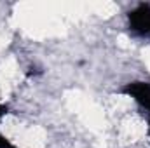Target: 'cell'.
Returning <instances> with one entry per match:
<instances>
[{"instance_id":"obj_1","label":"cell","mask_w":150,"mask_h":148,"mask_svg":"<svg viewBox=\"0 0 150 148\" xmlns=\"http://www.w3.org/2000/svg\"><path fill=\"white\" fill-rule=\"evenodd\" d=\"M127 32L134 38L150 42V4L140 2L126 14Z\"/></svg>"},{"instance_id":"obj_4","label":"cell","mask_w":150,"mask_h":148,"mask_svg":"<svg viewBox=\"0 0 150 148\" xmlns=\"http://www.w3.org/2000/svg\"><path fill=\"white\" fill-rule=\"evenodd\" d=\"M145 113H147V134H149V140H150V108H147Z\"/></svg>"},{"instance_id":"obj_3","label":"cell","mask_w":150,"mask_h":148,"mask_svg":"<svg viewBox=\"0 0 150 148\" xmlns=\"http://www.w3.org/2000/svg\"><path fill=\"white\" fill-rule=\"evenodd\" d=\"M9 113H11V106L5 105V103H0V122H2Z\"/></svg>"},{"instance_id":"obj_5","label":"cell","mask_w":150,"mask_h":148,"mask_svg":"<svg viewBox=\"0 0 150 148\" xmlns=\"http://www.w3.org/2000/svg\"><path fill=\"white\" fill-rule=\"evenodd\" d=\"M149 82H150V80H149Z\"/></svg>"},{"instance_id":"obj_2","label":"cell","mask_w":150,"mask_h":148,"mask_svg":"<svg viewBox=\"0 0 150 148\" xmlns=\"http://www.w3.org/2000/svg\"><path fill=\"white\" fill-rule=\"evenodd\" d=\"M0 148H21V147H18V145H14L5 134H2L0 132Z\"/></svg>"}]
</instances>
